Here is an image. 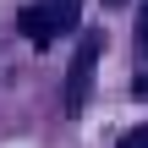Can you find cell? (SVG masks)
<instances>
[{
	"instance_id": "6da1fadb",
	"label": "cell",
	"mask_w": 148,
	"mask_h": 148,
	"mask_svg": "<svg viewBox=\"0 0 148 148\" xmlns=\"http://www.w3.org/2000/svg\"><path fill=\"white\" fill-rule=\"evenodd\" d=\"M77 16H82V0H33V5H22V16H16V27L27 33V44H49V38H60V33H71L77 27Z\"/></svg>"
},
{
	"instance_id": "7a4b0ae2",
	"label": "cell",
	"mask_w": 148,
	"mask_h": 148,
	"mask_svg": "<svg viewBox=\"0 0 148 148\" xmlns=\"http://www.w3.org/2000/svg\"><path fill=\"white\" fill-rule=\"evenodd\" d=\"M99 33H88L82 44H77V55H71V71H66V110L77 115L82 104H88V93H93V71H99Z\"/></svg>"
},
{
	"instance_id": "3957f363",
	"label": "cell",
	"mask_w": 148,
	"mask_h": 148,
	"mask_svg": "<svg viewBox=\"0 0 148 148\" xmlns=\"http://www.w3.org/2000/svg\"><path fill=\"white\" fill-rule=\"evenodd\" d=\"M121 148H148V126H137V132H132V137H126Z\"/></svg>"
},
{
	"instance_id": "277c9868",
	"label": "cell",
	"mask_w": 148,
	"mask_h": 148,
	"mask_svg": "<svg viewBox=\"0 0 148 148\" xmlns=\"http://www.w3.org/2000/svg\"><path fill=\"white\" fill-rule=\"evenodd\" d=\"M137 27H143V38H148V0H143V22H137Z\"/></svg>"
},
{
	"instance_id": "5b68a950",
	"label": "cell",
	"mask_w": 148,
	"mask_h": 148,
	"mask_svg": "<svg viewBox=\"0 0 148 148\" xmlns=\"http://www.w3.org/2000/svg\"><path fill=\"white\" fill-rule=\"evenodd\" d=\"M137 93H148V71H143V77H137Z\"/></svg>"
}]
</instances>
